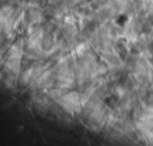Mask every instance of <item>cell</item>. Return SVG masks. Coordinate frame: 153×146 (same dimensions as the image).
I'll return each instance as SVG.
<instances>
[{
	"label": "cell",
	"instance_id": "obj_3",
	"mask_svg": "<svg viewBox=\"0 0 153 146\" xmlns=\"http://www.w3.org/2000/svg\"><path fill=\"white\" fill-rule=\"evenodd\" d=\"M149 50H151V53L153 54V41H152L151 44H149Z\"/></svg>",
	"mask_w": 153,
	"mask_h": 146
},
{
	"label": "cell",
	"instance_id": "obj_1",
	"mask_svg": "<svg viewBox=\"0 0 153 146\" xmlns=\"http://www.w3.org/2000/svg\"><path fill=\"white\" fill-rule=\"evenodd\" d=\"M147 102H148L147 104H149L151 107H153V95H152V96H149V98H148V101H147Z\"/></svg>",
	"mask_w": 153,
	"mask_h": 146
},
{
	"label": "cell",
	"instance_id": "obj_2",
	"mask_svg": "<svg viewBox=\"0 0 153 146\" xmlns=\"http://www.w3.org/2000/svg\"><path fill=\"white\" fill-rule=\"evenodd\" d=\"M148 23H149V25H152V26H153V14L148 18Z\"/></svg>",
	"mask_w": 153,
	"mask_h": 146
}]
</instances>
